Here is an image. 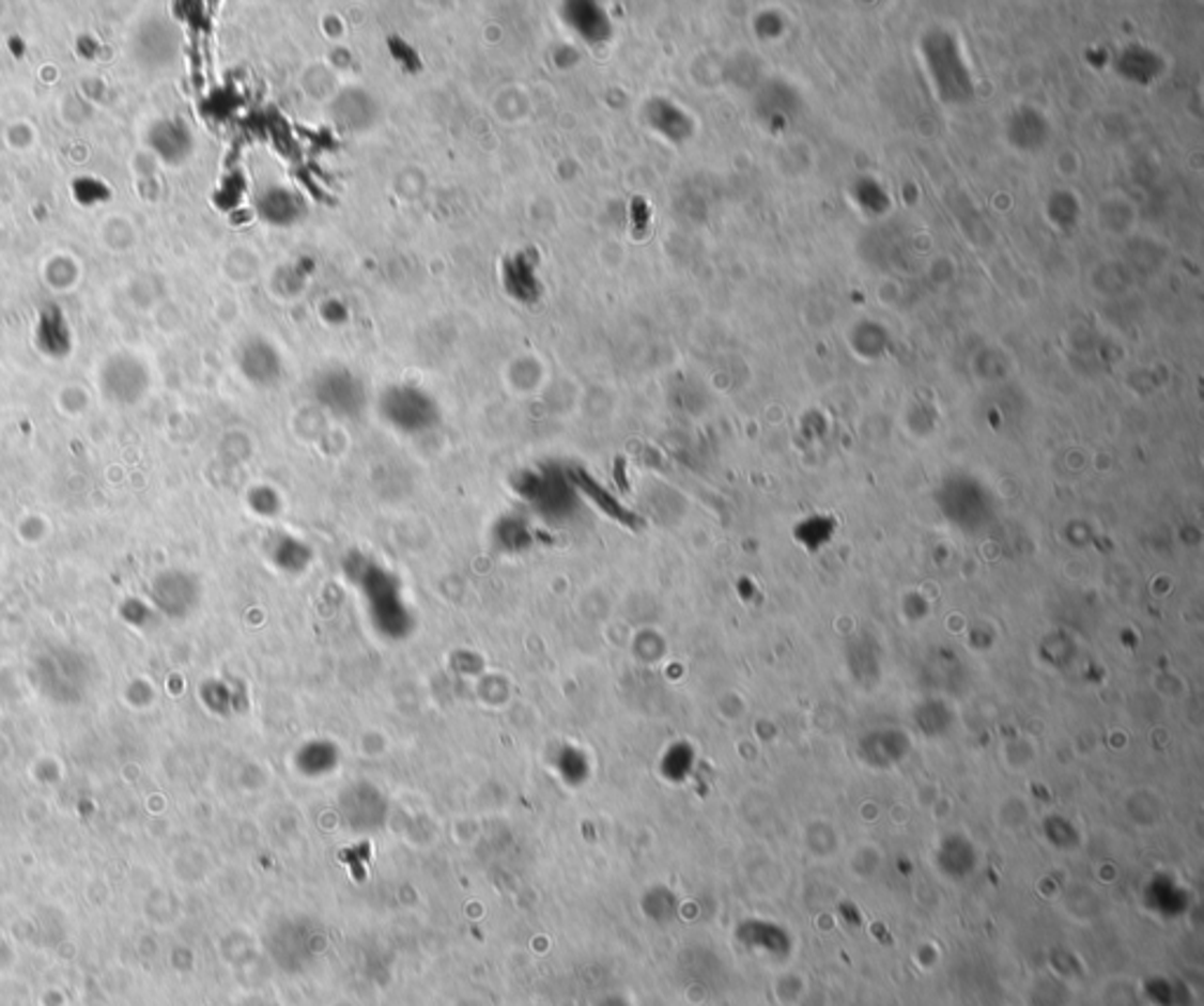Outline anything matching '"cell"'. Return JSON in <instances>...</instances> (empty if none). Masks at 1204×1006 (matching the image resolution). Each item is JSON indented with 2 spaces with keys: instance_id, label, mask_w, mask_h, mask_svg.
<instances>
[{
  "instance_id": "7a4b0ae2",
  "label": "cell",
  "mask_w": 1204,
  "mask_h": 1006,
  "mask_svg": "<svg viewBox=\"0 0 1204 1006\" xmlns=\"http://www.w3.org/2000/svg\"><path fill=\"white\" fill-rule=\"evenodd\" d=\"M264 215L271 221H292L297 217V200L294 196H290L288 191H282V188H276V191H268L264 196Z\"/></svg>"
},
{
  "instance_id": "6da1fadb",
  "label": "cell",
  "mask_w": 1204,
  "mask_h": 1006,
  "mask_svg": "<svg viewBox=\"0 0 1204 1006\" xmlns=\"http://www.w3.org/2000/svg\"><path fill=\"white\" fill-rule=\"evenodd\" d=\"M565 21L582 35L586 43H605L612 35V21L598 3H568L562 12Z\"/></svg>"
}]
</instances>
